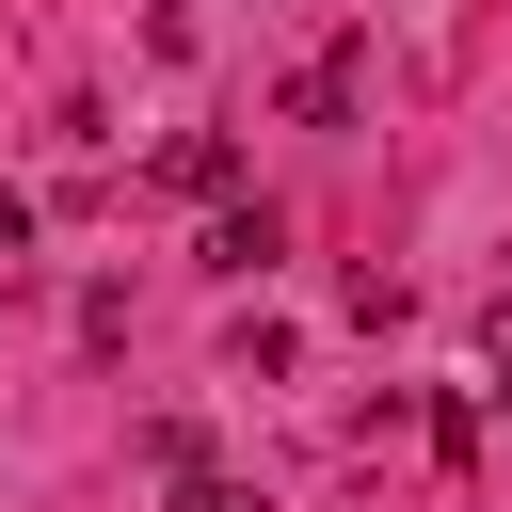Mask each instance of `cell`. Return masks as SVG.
I'll list each match as a JSON object with an SVG mask.
<instances>
[{"label":"cell","mask_w":512,"mask_h":512,"mask_svg":"<svg viewBox=\"0 0 512 512\" xmlns=\"http://www.w3.org/2000/svg\"><path fill=\"white\" fill-rule=\"evenodd\" d=\"M352 96H368L352 64H304V80H288V112H304V128H352Z\"/></svg>","instance_id":"6da1fadb"},{"label":"cell","mask_w":512,"mask_h":512,"mask_svg":"<svg viewBox=\"0 0 512 512\" xmlns=\"http://www.w3.org/2000/svg\"><path fill=\"white\" fill-rule=\"evenodd\" d=\"M496 400H512V320H496Z\"/></svg>","instance_id":"3957f363"},{"label":"cell","mask_w":512,"mask_h":512,"mask_svg":"<svg viewBox=\"0 0 512 512\" xmlns=\"http://www.w3.org/2000/svg\"><path fill=\"white\" fill-rule=\"evenodd\" d=\"M176 512H256V496L240 480H176Z\"/></svg>","instance_id":"7a4b0ae2"}]
</instances>
